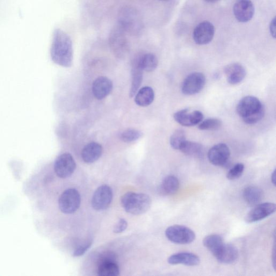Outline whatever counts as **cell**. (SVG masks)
Masks as SVG:
<instances>
[{
    "mask_svg": "<svg viewBox=\"0 0 276 276\" xmlns=\"http://www.w3.org/2000/svg\"><path fill=\"white\" fill-rule=\"evenodd\" d=\"M143 70L139 66V65L134 61L132 69V82L129 91V97L134 96L139 90L143 82Z\"/></svg>",
    "mask_w": 276,
    "mask_h": 276,
    "instance_id": "d4e9b609",
    "label": "cell"
},
{
    "mask_svg": "<svg viewBox=\"0 0 276 276\" xmlns=\"http://www.w3.org/2000/svg\"><path fill=\"white\" fill-rule=\"evenodd\" d=\"M203 245L215 256L224 244L222 237L216 234L206 236L203 241Z\"/></svg>",
    "mask_w": 276,
    "mask_h": 276,
    "instance_id": "484cf974",
    "label": "cell"
},
{
    "mask_svg": "<svg viewBox=\"0 0 276 276\" xmlns=\"http://www.w3.org/2000/svg\"><path fill=\"white\" fill-rule=\"evenodd\" d=\"M203 150L201 144L186 141L179 150L187 156L199 158L202 155Z\"/></svg>",
    "mask_w": 276,
    "mask_h": 276,
    "instance_id": "83f0119b",
    "label": "cell"
},
{
    "mask_svg": "<svg viewBox=\"0 0 276 276\" xmlns=\"http://www.w3.org/2000/svg\"><path fill=\"white\" fill-rule=\"evenodd\" d=\"M121 203L126 212L133 215H141L148 211L152 201L147 194L128 192L122 196Z\"/></svg>",
    "mask_w": 276,
    "mask_h": 276,
    "instance_id": "277c9868",
    "label": "cell"
},
{
    "mask_svg": "<svg viewBox=\"0 0 276 276\" xmlns=\"http://www.w3.org/2000/svg\"><path fill=\"white\" fill-rule=\"evenodd\" d=\"M134 61L143 71L147 72L155 71L158 65L157 57L151 53L138 56Z\"/></svg>",
    "mask_w": 276,
    "mask_h": 276,
    "instance_id": "603a6c76",
    "label": "cell"
},
{
    "mask_svg": "<svg viewBox=\"0 0 276 276\" xmlns=\"http://www.w3.org/2000/svg\"><path fill=\"white\" fill-rule=\"evenodd\" d=\"M243 197L247 204L255 206L262 200L263 192L258 187L249 186L244 189Z\"/></svg>",
    "mask_w": 276,
    "mask_h": 276,
    "instance_id": "7402d4cb",
    "label": "cell"
},
{
    "mask_svg": "<svg viewBox=\"0 0 276 276\" xmlns=\"http://www.w3.org/2000/svg\"><path fill=\"white\" fill-rule=\"evenodd\" d=\"M142 135L143 133L140 130L135 129H128L121 133L120 138L122 142L129 143L139 140Z\"/></svg>",
    "mask_w": 276,
    "mask_h": 276,
    "instance_id": "f546056e",
    "label": "cell"
},
{
    "mask_svg": "<svg viewBox=\"0 0 276 276\" xmlns=\"http://www.w3.org/2000/svg\"><path fill=\"white\" fill-rule=\"evenodd\" d=\"M215 34L213 25L208 21H203L194 29L193 38L199 45H205L211 42Z\"/></svg>",
    "mask_w": 276,
    "mask_h": 276,
    "instance_id": "4fadbf2b",
    "label": "cell"
},
{
    "mask_svg": "<svg viewBox=\"0 0 276 276\" xmlns=\"http://www.w3.org/2000/svg\"><path fill=\"white\" fill-rule=\"evenodd\" d=\"M238 256V251L235 246L230 244H224L215 257L221 263L231 264L235 262Z\"/></svg>",
    "mask_w": 276,
    "mask_h": 276,
    "instance_id": "44dd1931",
    "label": "cell"
},
{
    "mask_svg": "<svg viewBox=\"0 0 276 276\" xmlns=\"http://www.w3.org/2000/svg\"><path fill=\"white\" fill-rule=\"evenodd\" d=\"M127 227V222L125 219H121L116 223L114 227L113 231L114 233L119 234L124 231Z\"/></svg>",
    "mask_w": 276,
    "mask_h": 276,
    "instance_id": "836d02e7",
    "label": "cell"
},
{
    "mask_svg": "<svg viewBox=\"0 0 276 276\" xmlns=\"http://www.w3.org/2000/svg\"><path fill=\"white\" fill-rule=\"evenodd\" d=\"M118 27L130 36L138 37L143 33L144 23L143 18L139 11L131 6L122 7L118 17Z\"/></svg>",
    "mask_w": 276,
    "mask_h": 276,
    "instance_id": "7a4b0ae2",
    "label": "cell"
},
{
    "mask_svg": "<svg viewBox=\"0 0 276 276\" xmlns=\"http://www.w3.org/2000/svg\"><path fill=\"white\" fill-rule=\"evenodd\" d=\"M92 241H89L86 243L80 245L74 251L73 255L75 257H79L84 255V254L88 251L92 245Z\"/></svg>",
    "mask_w": 276,
    "mask_h": 276,
    "instance_id": "d6a6232c",
    "label": "cell"
},
{
    "mask_svg": "<svg viewBox=\"0 0 276 276\" xmlns=\"http://www.w3.org/2000/svg\"><path fill=\"white\" fill-rule=\"evenodd\" d=\"M76 164L70 154L65 153L58 157L54 164V170L56 175L62 179L67 178L74 173Z\"/></svg>",
    "mask_w": 276,
    "mask_h": 276,
    "instance_id": "ba28073f",
    "label": "cell"
},
{
    "mask_svg": "<svg viewBox=\"0 0 276 276\" xmlns=\"http://www.w3.org/2000/svg\"><path fill=\"white\" fill-rule=\"evenodd\" d=\"M205 1L209 3H214L219 1V0H205Z\"/></svg>",
    "mask_w": 276,
    "mask_h": 276,
    "instance_id": "8d00e7d4",
    "label": "cell"
},
{
    "mask_svg": "<svg viewBox=\"0 0 276 276\" xmlns=\"http://www.w3.org/2000/svg\"><path fill=\"white\" fill-rule=\"evenodd\" d=\"M112 199L113 192L111 188L106 185L101 186L93 194L92 206L97 211L105 210L110 205Z\"/></svg>",
    "mask_w": 276,
    "mask_h": 276,
    "instance_id": "30bf717a",
    "label": "cell"
},
{
    "mask_svg": "<svg viewBox=\"0 0 276 276\" xmlns=\"http://www.w3.org/2000/svg\"><path fill=\"white\" fill-rule=\"evenodd\" d=\"M224 71L228 82L232 85L240 83L246 76L245 69L242 65L238 63L228 65Z\"/></svg>",
    "mask_w": 276,
    "mask_h": 276,
    "instance_id": "ac0fdd59",
    "label": "cell"
},
{
    "mask_svg": "<svg viewBox=\"0 0 276 276\" xmlns=\"http://www.w3.org/2000/svg\"><path fill=\"white\" fill-rule=\"evenodd\" d=\"M109 46L113 55L119 59H124L129 53V42L126 33L118 27H114L108 38Z\"/></svg>",
    "mask_w": 276,
    "mask_h": 276,
    "instance_id": "5b68a950",
    "label": "cell"
},
{
    "mask_svg": "<svg viewBox=\"0 0 276 276\" xmlns=\"http://www.w3.org/2000/svg\"><path fill=\"white\" fill-rule=\"evenodd\" d=\"M155 99V92L150 86H145L136 92L135 103L140 106L147 107L151 105Z\"/></svg>",
    "mask_w": 276,
    "mask_h": 276,
    "instance_id": "cb8c5ba5",
    "label": "cell"
},
{
    "mask_svg": "<svg viewBox=\"0 0 276 276\" xmlns=\"http://www.w3.org/2000/svg\"><path fill=\"white\" fill-rule=\"evenodd\" d=\"M206 84V77L200 72H194L188 75L182 85V92L186 95L191 96L199 93Z\"/></svg>",
    "mask_w": 276,
    "mask_h": 276,
    "instance_id": "8fae6325",
    "label": "cell"
},
{
    "mask_svg": "<svg viewBox=\"0 0 276 276\" xmlns=\"http://www.w3.org/2000/svg\"><path fill=\"white\" fill-rule=\"evenodd\" d=\"M168 262L171 265L183 264L194 266L199 264L200 259L193 253L182 252L173 254L169 258Z\"/></svg>",
    "mask_w": 276,
    "mask_h": 276,
    "instance_id": "d6986e66",
    "label": "cell"
},
{
    "mask_svg": "<svg viewBox=\"0 0 276 276\" xmlns=\"http://www.w3.org/2000/svg\"><path fill=\"white\" fill-rule=\"evenodd\" d=\"M222 125V121L216 118H209L202 121L199 125L201 130H217L221 128Z\"/></svg>",
    "mask_w": 276,
    "mask_h": 276,
    "instance_id": "4dcf8cb0",
    "label": "cell"
},
{
    "mask_svg": "<svg viewBox=\"0 0 276 276\" xmlns=\"http://www.w3.org/2000/svg\"><path fill=\"white\" fill-rule=\"evenodd\" d=\"M162 1H166V0H162Z\"/></svg>",
    "mask_w": 276,
    "mask_h": 276,
    "instance_id": "74e56055",
    "label": "cell"
},
{
    "mask_svg": "<svg viewBox=\"0 0 276 276\" xmlns=\"http://www.w3.org/2000/svg\"><path fill=\"white\" fill-rule=\"evenodd\" d=\"M93 96L98 100L106 98L113 89V83L111 80L105 76L96 79L92 85Z\"/></svg>",
    "mask_w": 276,
    "mask_h": 276,
    "instance_id": "e0dca14e",
    "label": "cell"
},
{
    "mask_svg": "<svg viewBox=\"0 0 276 276\" xmlns=\"http://www.w3.org/2000/svg\"><path fill=\"white\" fill-rule=\"evenodd\" d=\"M51 57L53 61L60 66L70 68L73 63L74 51L69 36L57 29L53 34Z\"/></svg>",
    "mask_w": 276,
    "mask_h": 276,
    "instance_id": "6da1fadb",
    "label": "cell"
},
{
    "mask_svg": "<svg viewBox=\"0 0 276 276\" xmlns=\"http://www.w3.org/2000/svg\"><path fill=\"white\" fill-rule=\"evenodd\" d=\"M271 182L274 186L275 185V170H274V171L272 173Z\"/></svg>",
    "mask_w": 276,
    "mask_h": 276,
    "instance_id": "d590c367",
    "label": "cell"
},
{
    "mask_svg": "<svg viewBox=\"0 0 276 276\" xmlns=\"http://www.w3.org/2000/svg\"><path fill=\"white\" fill-rule=\"evenodd\" d=\"M119 273V267L116 261L114 254L112 252H106L103 255H101L98 264V275L117 276Z\"/></svg>",
    "mask_w": 276,
    "mask_h": 276,
    "instance_id": "9c48e42d",
    "label": "cell"
},
{
    "mask_svg": "<svg viewBox=\"0 0 276 276\" xmlns=\"http://www.w3.org/2000/svg\"><path fill=\"white\" fill-rule=\"evenodd\" d=\"M186 141V133L183 129H178L174 132L170 140V144L173 149L179 150L181 145Z\"/></svg>",
    "mask_w": 276,
    "mask_h": 276,
    "instance_id": "f1b7e54d",
    "label": "cell"
},
{
    "mask_svg": "<svg viewBox=\"0 0 276 276\" xmlns=\"http://www.w3.org/2000/svg\"><path fill=\"white\" fill-rule=\"evenodd\" d=\"M236 19L241 23L250 21L255 13V8L251 0H237L233 8Z\"/></svg>",
    "mask_w": 276,
    "mask_h": 276,
    "instance_id": "9a60e30c",
    "label": "cell"
},
{
    "mask_svg": "<svg viewBox=\"0 0 276 276\" xmlns=\"http://www.w3.org/2000/svg\"><path fill=\"white\" fill-rule=\"evenodd\" d=\"M270 32L271 35L273 36V38L274 39L275 38V18H274L271 21L270 25Z\"/></svg>",
    "mask_w": 276,
    "mask_h": 276,
    "instance_id": "e575fe53",
    "label": "cell"
},
{
    "mask_svg": "<svg viewBox=\"0 0 276 276\" xmlns=\"http://www.w3.org/2000/svg\"><path fill=\"white\" fill-rule=\"evenodd\" d=\"M237 112L246 124L257 123L264 117V107L259 100L255 97L246 96L238 103Z\"/></svg>",
    "mask_w": 276,
    "mask_h": 276,
    "instance_id": "3957f363",
    "label": "cell"
},
{
    "mask_svg": "<svg viewBox=\"0 0 276 276\" xmlns=\"http://www.w3.org/2000/svg\"><path fill=\"white\" fill-rule=\"evenodd\" d=\"M165 235L172 243L178 244H188L195 239V232L187 227L174 225L166 229Z\"/></svg>",
    "mask_w": 276,
    "mask_h": 276,
    "instance_id": "8992f818",
    "label": "cell"
},
{
    "mask_svg": "<svg viewBox=\"0 0 276 276\" xmlns=\"http://www.w3.org/2000/svg\"><path fill=\"white\" fill-rule=\"evenodd\" d=\"M230 152L227 145L219 144L215 145L208 152V157L210 163L216 166L226 165L229 159Z\"/></svg>",
    "mask_w": 276,
    "mask_h": 276,
    "instance_id": "5bb4252c",
    "label": "cell"
},
{
    "mask_svg": "<svg viewBox=\"0 0 276 276\" xmlns=\"http://www.w3.org/2000/svg\"><path fill=\"white\" fill-rule=\"evenodd\" d=\"M275 205L273 203H259L246 215L245 221L252 223L262 220L273 214L275 211Z\"/></svg>",
    "mask_w": 276,
    "mask_h": 276,
    "instance_id": "7c38bea8",
    "label": "cell"
},
{
    "mask_svg": "<svg viewBox=\"0 0 276 276\" xmlns=\"http://www.w3.org/2000/svg\"><path fill=\"white\" fill-rule=\"evenodd\" d=\"M103 147L97 143L92 142L86 145L82 152L83 161L88 164L96 162L102 155Z\"/></svg>",
    "mask_w": 276,
    "mask_h": 276,
    "instance_id": "ffe728a7",
    "label": "cell"
},
{
    "mask_svg": "<svg viewBox=\"0 0 276 276\" xmlns=\"http://www.w3.org/2000/svg\"><path fill=\"white\" fill-rule=\"evenodd\" d=\"M243 164H237L230 170L227 174V178L229 180H234L240 178L244 170Z\"/></svg>",
    "mask_w": 276,
    "mask_h": 276,
    "instance_id": "1f68e13d",
    "label": "cell"
},
{
    "mask_svg": "<svg viewBox=\"0 0 276 276\" xmlns=\"http://www.w3.org/2000/svg\"><path fill=\"white\" fill-rule=\"evenodd\" d=\"M179 187L178 179L174 176H169L163 180L161 186V191L164 195H172L179 190Z\"/></svg>",
    "mask_w": 276,
    "mask_h": 276,
    "instance_id": "4316f807",
    "label": "cell"
},
{
    "mask_svg": "<svg viewBox=\"0 0 276 276\" xmlns=\"http://www.w3.org/2000/svg\"><path fill=\"white\" fill-rule=\"evenodd\" d=\"M81 198L74 188L68 189L60 196L59 206L61 211L66 214L75 213L81 205Z\"/></svg>",
    "mask_w": 276,
    "mask_h": 276,
    "instance_id": "52a82bcc",
    "label": "cell"
},
{
    "mask_svg": "<svg viewBox=\"0 0 276 276\" xmlns=\"http://www.w3.org/2000/svg\"><path fill=\"white\" fill-rule=\"evenodd\" d=\"M174 118L179 124L190 127L198 125L202 121L203 115L199 111L190 112L188 109H184L174 114Z\"/></svg>",
    "mask_w": 276,
    "mask_h": 276,
    "instance_id": "2e32d148",
    "label": "cell"
}]
</instances>
